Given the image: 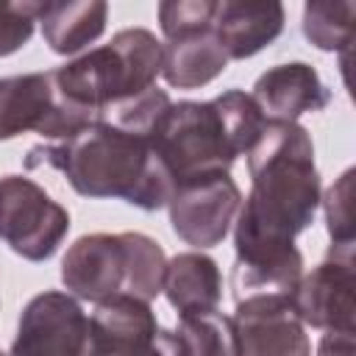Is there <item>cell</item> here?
I'll list each match as a JSON object with an SVG mask.
<instances>
[{"mask_svg":"<svg viewBox=\"0 0 356 356\" xmlns=\"http://www.w3.org/2000/svg\"><path fill=\"white\" fill-rule=\"evenodd\" d=\"M245 156L250 192L234 220L231 284L239 292H289L303 275L295 236L314 222L323 195L314 142L298 122H267Z\"/></svg>","mask_w":356,"mask_h":356,"instance_id":"6da1fadb","label":"cell"},{"mask_svg":"<svg viewBox=\"0 0 356 356\" xmlns=\"http://www.w3.org/2000/svg\"><path fill=\"white\" fill-rule=\"evenodd\" d=\"M53 167L83 197H120L142 211L167 206L175 181L156 156L147 136L122 131L103 120L75 136L50 145H33L25 167Z\"/></svg>","mask_w":356,"mask_h":356,"instance_id":"7a4b0ae2","label":"cell"},{"mask_svg":"<svg viewBox=\"0 0 356 356\" xmlns=\"http://www.w3.org/2000/svg\"><path fill=\"white\" fill-rule=\"evenodd\" d=\"M264 125L256 100L242 89H228L211 100L170 103L147 139L172 181L181 184L206 172H228Z\"/></svg>","mask_w":356,"mask_h":356,"instance_id":"3957f363","label":"cell"},{"mask_svg":"<svg viewBox=\"0 0 356 356\" xmlns=\"http://www.w3.org/2000/svg\"><path fill=\"white\" fill-rule=\"evenodd\" d=\"M164 248L139 231L86 234L78 236L61 259L64 289L89 303H103L114 295L153 300L164 286Z\"/></svg>","mask_w":356,"mask_h":356,"instance_id":"277c9868","label":"cell"},{"mask_svg":"<svg viewBox=\"0 0 356 356\" xmlns=\"http://www.w3.org/2000/svg\"><path fill=\"white\" fill-rule=\"evenodd\" d=\"M70 231V211L33 178L0 175V239L28 261H47Z\"/></svg>","mask_w":356,"mask_h":356,"instance_id":"5b68a950","label":"cell"},{"mask_svg":"<svg viewBox=\"0 0 356 356\" xmlns=\"http://www.w3.org/2000/svg\"><path fill=\"white\" fill-rule=\"evenodd\" d=\"M8 356H95L89 314L61 289L33 295L17 323Z\"/></svg>","mask_w":356,"mask_h":356,"instance_id":"8992f818","label":"cell"},{"mask_svg":"<svg viewBox=\"0 0 356 356\" xmlns=\"http://www.w3.org/2000/svg\"><path fill=\"white\" fill-rule=\"evenodd\" d=\"M242 192L231 172H206L175 184L167 209L178 239L195 250L220 245L236 220Z\"/></svg>","mask_w":356,"mask_h":356,"instance_id":"52a82bcc","label":"cell"},{"mask_svg":"<svg viewBox=\"0 0 356 356\" xmlns=\"http://www.w3.org/2000/svg\"><path fill=\"white\" fill-rule=\"evenodd\" d=\"M353 245H331L328 256L303 273L289 300L303 325L320 331H353Z\"/></svg>","mask_w":356,"mask_h":356,"instance_id":"ba28073f","label":"cell"},{"mask_svg":"<svg viewBox=\"0 0 356 356\" xmlns=\"http://www.w3.org/2000/svg\"><path fill=\"white\" fill-rule=\"evenodd\" d=\"M231 323L239 356H312L306 325L289 295H248L236 300Z\"/></svg>","mask_w":356,"mask_h":356,"instance_id":"9c48e42d","label":"cell"},{"mask_svg":"<svg viewBox=\"0 0 356 356\" xmlns=\"http://www.w3.org/2000/svg\"><path fill=\"white\" fill-rule=\"evenodd\" d=\"M250 97L267 122H298L300 114L323 111L331 103V89L312 64L286 61L261 72Z\"/></svg>","mask_w":356,"mask_h":356,"instance_id":"30bf717a","label":"cell"},{"mask_svg":"<svg viewBox=\"0 0 356 356\" xmlns=\"http://www.w3.org/2000/svg\"><path fill=\"white\" fill-rule=\"evenodd\" d=\"M286 22V11L281 3H239V0H222L214 8L211 28L217 39L222 42V50L228 61H242L273 44Z\"/></svg>","mask_w":356,"mask_h":356,"instance_id":"8fae6325","label":"cell"},{"mask_svg":"<svg viewBox=\"0 0 356 356\" xmlns=\"http://www.w3.org/2000/svg\"><path fill=\"white\" fill-rule=\"evenodd\" d=\"M89 328L95 356H114L145 345L161 325L147 300H139L134 295H114L103 303H95V312L89 314Z\"/></svg>","mask_w":356,"mask_h":356,"instance_id":"7c38bea8","label":"cell"},{"mask_svg":"<svg viewBox=\"0 0 356 356\" xmlns=\"http://www.w3.org/2000/svg\"><path fill=\"white\" fill-rule=\"evenodd\" d=\"M56 111V92L50 72H25L0 78V142L19 134H39L50 125Z\"/></svg>","mask_w":356,"mask_h":356,"instance_id":"4fadbf2b","label":"cell"},{"mask_svg":"<svg viewBox=\"0 0 356 356\" xmlns=\"http://www.w3.org/2000/svg\"><path fill=\"white\" fill-rule=\"evenodd\" d=\"M170 306L178 312V317L214 312L222 298V275L211 256L203 250H184L167 259L164 270V286Z\"/></svg>","mask_w":356,"mask_h":356,"instance_id":"5bb4252c","label":"cell"},{"mask_svg":"<svg viewBox=\"0 0 356 356\" xmlns=\"http://www.w3.org/2000/svg\"><path fill=\"white\" fill-rule=\"evenodd\" d=\"M228 67V56L214 28L189 31L164 42L161 75L172 89H200Z\"/></svg>","mask_w":356,"mask_h":356,"instance_id":"9a60e30c","label":"cell"},{"mask_svg":"<svg viewBox=\"0 0 356 356\" xmlns=\"http://www.w3.org/2000/svg\"><path fill=\"white\" fill-rule=\"evenodd\" d=\"M108 6L103 0H67L42 3L39 22L47 47L58 56H75L106 31Z\"/></svg>","mask_w":356,"mask_h":356,"instance_id":"2e32d148","label":"cell"},{"mask_svg":"<svg viewBox=\"0 0 356 356\" xmlns=\"http://www.w3.org/2000/svg\"><path fill=\"white\" fill-rule=\"evenodd\" d=\"M356 6L350 0L306 3L303 6V36L325 53H348L353 42Z\"/></svg>","mask_w":356,"mask_h":356,"instance_id":"e0dca14e","label":"cell"},{"mask_svg":"<svg viewBox=\"0 0 356 356\" xmlns=\"http://www.w3.org/2000/svg\"><path fill=\"white\" fill-rule=\"evenodd\" d=\"M175 334L186 356H239L234 323L217 309L181 317Z\"/></svg>","mask_w":356,"mask_h":356,"instance_id":"ac0fdd59","label":"cell"},{"mask_svg":"<svg viewBox=\"0 0 356 356\" xmlns=\"http://www.w3.org/2000/svg\"><path fill=\"white\" fill-rule=\"evenodd\" d=\"M320 200L325 209L331 245H353V167H348Z\"/></svg>","mask_w":356,"mask_h":356,"instance_id":"d6986e66","label":"cell"},{"mask_svg":"<svg viewBox=\"0 0 356 356\" xmlns=\"http://www.w3.org/2000/svg\"><path fill=\"white\" fill-rule=\"evenodd\" d=\"M217 0H170L159 3V25L164 39L209 28L214 19Z\"/></svg>","mask_w":356,"mask_h":356,"instance_id":"ffe728a7","label":"cell"},{"mask_svg":"<svg viewBox=\"0 0 356 356\" xmlns=\"http://www.w3.org/2000/svg\"><path fill=\"white\" fill-rule=\"evenodd\" d=\"M42 3H0V58L25 47L39 22Z\"/></svg>","mask_w":356,"mask_h":356,"instance_id":"44dd1931","label":"cell"},{"mask_svg":"<svg viewBox=\"0 0 356 356\" xmlns=\"http://www.w3.org/2000/svg\"><path fill=\"white\" fill-rule=\"evenodd\" d=\"M114 356H186V353H184V345H181L175 331L159 328L153 334V339H147L145 345H136V348L114 353Z\"/></svg>","mask_w":356,"mask_h":356,"instance_id":"7402d4cb","label":"cell"},{"mask_svg":"<svg viewBox=\"0 0 356 356\" xmlns=\"http://www.w3.org/2000/svg\"><path fill=\"white\" fill-rule=\"evenodd\" d=\"M317 356H356L353 331H325L317 345Z\"/></svg>","mask_w":356,"mask_h":356,"instance_id":"603a6c76","label":"cell"},{"mask_svg":"<svg viewBox=\"0 0 356 356\" xmlns=\"http://www.w3.org/2000/svg\"><path fill=\"white\" fill-rule=\"evenodd\" d=\"M0 356H8V353H3V350H0Z\"/></svg>","mask_w":356,"mask_h":356,"instance_id":"cb8c5ba5","label":"cell"}]
</instances>
